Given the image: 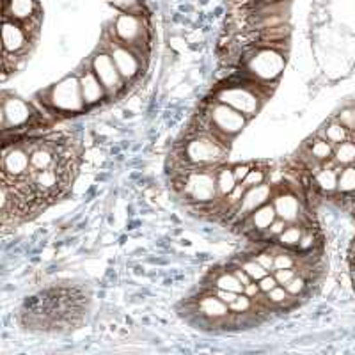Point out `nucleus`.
<instances>
[{"mask_svg":"<svg viewBox=\"0 0 355 355\" xmlns=\"http://www.w3.org/2000/svg\"><path fill=\"white\" fill-rule=\"evenodd\" d=\"M178 180L185 199L194 205L206 206L218 199L217 167L190 166L180 173Z\"/></svg>","mask_w":355,"mask_h":355,"instance_id":"nucleus-1","label":"nucleus"},{"mask_svg":"<svg viewBox=\"0 0 355 355\" xmlns=\"http://www.w3.org/2000/svg\"><path fill=\"white\" fill-rule=\"evenodd\" d=\"M230 142L210 132H196L189 142H185L182 157L196 167H218L226 160Z\"/></svg>","mask_w":355,"mask_h":355,"instance_id":"nucleus-2","label":"nucleus"},{"mask_svg":"<svg viewBox=\"0 0 355 355\" xmlns=\"http://www.w3.org/2000/svg\"><path fill=\"white\" fill-rule=\"evenodd\" d=\"M44 96H46L44 103L57 112L78 114L85 109L78 75H69L61 82L53 84L44 91Z\"/></svg>","mask_w":355,"mask_h":355,"instance_id":"nucleus-3","label":"nucleus"},{"mask_svg":"<svg viewBox=\"0 0 355 355\" xmlns=\"http://www.w3.org/2000/svg\"><path fill=\"white\" fill-rule=\"evenodd\" d=\"M205 116L210 123V128L206 132H214L224 139L234 137L236 133L245 128L247 121H249V117L243 116L242 112L217 100H214V103L208 105Z\"/></svg>","mask_w":355,"mask_h":355,"instance_id":"nucleus-4","label":"nucleus"},{"mask_svg":"<svg viewBox=\"0 0 355 355\" xmlns=\"http://www.w3.org/2000/svg\"><path fill=\"white\" fill-rule=\"evenodd\" d=\"M112 37L125 46L144 52L148 44V25H146L142 15H132V12H121L114 20Z\"/></svg>","mask_w":355,"mask_h":355,"instance_id":"nucleus-5","label":"nucleus"},{"mask_svg":"<svg viewBox=\"0 0 355 355\" xmlns=\"http://www.w3.org/2000/svg\"><path fill=\"white\" fill-rule=\"evenodd\" d=\"M91 68L96 73V77L100 78L101 84L105 85L110 98L117 96L125 89V78L121 77V73L117 69L109 50H100V52L94 53L93 59H91Z\"/></svg>","mask_w":355,"mask_h":355,"instance_id":"nucleus-6","label":"nucleus"},{"mask_svg":"<svg viewBox=\"0 0 355 355\" xmlns=\"http://www.w3.org/2000/svg\"><path fill=\"white\" fill-rule=\"evenodd\" d=\"M107 50L112 55L114 62H116L117 69L121 73V77L125 78V82L135 80V78L141 75L142 71V53L137 52V50L130 49V46H125L123 43L116 41L112 37L107 46Z\"/></svg>","mask_w":355,"mask_h":355,"instance_id":"nucleus-7","label":"nucleus"},{"mask_svg":"<svg viewBox=\"0 0 355 355\" xmlns=\"http://www.w3.org/2000/svg\"><path fill=\"white\" fill-rule=\"evenodd\" d=\"M2 173L4 180H12V182L27 178V173H31V151L20 146L6 148L2 158Z\"/></svg>","mask_w":355,"mask_h":355,"instance_id":"nucleus-8","label":"nucleus"},{"mask_svg":"<svg viewBox=\"0 0 355 355\" xmlns=\"http://www.w3.org/2000/svg\"><path fill=\"white\" fill-rule=\"evenodd\" d=\"M34 114L36 112L27 101L17 96L4 98L2 100V128L4 132H8L9 128H20V126L31 123Z\"/></svg>","mask_w":355,"mask_h":355,"instance_id":"nucleus-9","label":"nucleus"},{"mask_svg":"<svg viewBox=\"0 0 355 355\" xmlns=\"http://www.w3.org/2000/svg\"><path fill=\"white\" fill-rule=\"evenodd\" d=\"M31 40L33 37L28 36L27 28L24 25L4 18V25H2V49H4V53L20 55V53L27 52Z\"/></svg>","mask_w":355,"mask_h":355,"instance_id":"nucleus-10","label":"nucleus"},{"mask_svg":"<svg viewBox=\"0 0 355 355\" xmlns=\"http://www.w3.org/2000/svg\"><path fill=\"white\" fill-rule=\"evenodd\" d=\"M78 80H80L82 98H84L85 109L98 105L105 98H110L105 85L101 84L100 78L96 77V73L93 71V68H85L84 71L78 73Z\"/></svg>","mask_w":355,"mask_h":355,"instance_id":"nucleus-11","label":"nucleus"},{"mask_svg":"<svg viewBox=\"0 0 355 355\" xmlns=\"http://www.w3.org/2000/svg\"><path fill=\"white\" fill-rule=\"evenodd\" d=\"M272 198V187L266 185V183H261V185L250 187V189L245 190L242 201H240L239 208L234 210L236 217L239 218H247L254 210H258L259 206L270 202Z\"/></svg>","mask_w":355,"mask_h":355,"instance_id":"nucleus-12","label":"nucleus"},{"mask_svg":"<svg viewBox=\"0 0 355 355\" xmlns=\"http://www.w3.org/2000/svg\"><path fill=\"white\" fill-rule=\"evenodd\" d=\"M4 18L28 24L40 18V6L36 0H4Z\"/></svg>","mask_w":355,"mask_h":355,"instance_id":"nucleus-13","label":"nucleus"},{"mask_svg":"<svg viewBox=\"0 0 355 355\" xmlns=\"http://www.w3.org/2000/svg\"><path fill=\"white\" fill-rule=\"evenodd\" d=\"M196 313L202 315L210 322H224L227 316L231 315L230 306L226 302H222L215 293L205 295L196 302Z\"/></svg>","mask_w":355,"mask_h":355,"instance_id":"nucleus-14","label":"nucleus"},{"mask_svg":"<svg viewBox=\"0 0 355 355\" xmlns=\"http://www.w3.org/2000/svg\"><path fill=\"white\" fill-rule=\"evenodd\" d=\"M274 206L275 211H277V217L286 220L288 224H293V222L299 220V217L302 214V206H300V199L295 194H290V192H281L274 198Z\"/></svg>","mask_w":355,"mask_h":355,"instance_id":"nucleus-15","label":"nucleus"},{"mask_svg":"<svg viewBox=\"0 0 355 355\" xmlns=\"http://www.w3.org/2000/svg\"><path fill=\"white\" fill-rule=\"evenodd\" d=\"M57 160H61V157L55 153L53 146L40 144L37 148L31 150V173L50 169L55 166Z\"/></svg>","mask_w":355,"mask_h":355,"instance_id":"nucleus-16","label":"nucleus"},{"mask_svg":"<svg viewBox=\"0 0 355 355\" xmlns=\"http://www.w3.org/2000/svg\"><path fill=\"white\" fill-rule=\"evenodd\" d=\"M275 218H277V211H275L274 202H266V205L259 206L258 210L252 211V214L247 218H243V220H247V224L250 226L249 230L256 231V233H263V231H266L270 227V224Z\"/></svg>","mask_w":355,"mask_h":355,"instance_id":"nucleus-17","label":"nucleus"},{"mask_svg":"<svg viewBox=\"0 0 355 355\" xmlns=\"http://www.w3.org/2000/svg\"><path fill=\"white\" fill-rule=\"evenodd\" d=\"M236 185H239V182H236V178H234V174H233V167L218 166L217 167L218 199H224L227 194H231Z\"/></svg>","mask_w":355,"mask_h":355,"instance_id":"nucleus-18","label":"nucleus"},{"mask_svg":"<svg viewBox=\"0 0 355 355\" xmlns=\"http://www.w3.org/2000/svg\"><path fill=\"white\" fill-rule=\"evenodd\" d=\"M302 234H304V230L300 224H291V226H288L286 230L283 231V233L279 234L277 236V243L281 247H284V249H299V243L300 240H302Z\"/></svg>","mask_w":355,"mask_h":355,"instance_id":"nucleus-19","label":"nucleus"},{"mask_svg":"<svg viewBox=\"0 0 355 355\" xmlns=\"http://www.w3.org/2000/svg\"><path fill=\"white\" fill-rule=\"evenodd\" d=\"M338 176L339 174L336 173L334 167H322L315 178L316 187L323 190V192H327V194L329 192H334V190H338Z\"/></svg>","mask_w":355,"mask_h":355,"instance_id":"nucleus-20","label":"nucleus"},{"mask_svg":"<svg viewBox=\"0 0 355 355\" xmlns=\"http://www.w3.org/2000/svg\"><path fill=\"white\" fill-rule=\"evenodd\" d=\"M214 286L217 290H227L234 291V293H243V284L240 283L239 277L233 272H222L218 277L214 281Z\"/></svg>","mask_w":355,"mask_h":355,"instance_id":"nucleus-21","label":"nucleus"},{"mask_svg":"<svg viewBox=\"0 0 355 355\" xmlns=\"http://www.w3.org/2000/svg\"><path fill=\"white\" fill-rule=\"evenodd\" d=\"M309 155L315 158L316 162H327L331 160L332 155H334V150H332V144L327 139H316V141H313V144H311Z\"/></svg>","mask_w":355,"mask_h":355,"instance_id":"nucleus-22","label":"nucleus"},{"mask_svg":"<svg viewBox=\"0 0 355 355\" xmlns=\"http://www.w3.org/2000/svg\"><path fill=\"white\" fill-rule=\"evenodd\" d=\"M334 160L339 166H350L352 162H355V142L345 141L338 144L334 150Z\"/></svg>","mask_w":355,"mask_h":355,"instance_id":"nucleus-23","label":"nucleus"},{"mask_svg":"<svg viewBox=\"0 0 355 355\" xmlns=\"http://www.w3.org/2000/svg\"><path fill=\"white\" fill-rule=\"evenodd\" d=\"M348 137H350V130L345 128L343 125L339 121L332 123V125H329L327 128H325V139H327L331 144H341V142L348 141Z\"/></svg>","mask_w":355,"mask_h":355,"instance_id":"nucleus-24","label":"nucleus"},{"mask_svg":"<svg viewBox=\"0 0 355 355\" xmlns=\"http://www.w3.org/2000/svg\"><path fill=\"white\" fill-rule=\"evenodd\" d=\"M338 190L341 194H350L355 192V167H345L338 176Z\"/></svg>","mask_w":355,"mask_h":355,"instance_id":"nucleus-25","label":"nucleus"},{"mask_svg":"<svg viewBox=\"0 0 355 355\" xmlns=\"http://www.w3.org/2000/svg\"><path fill=\"white\" fill-rule=\"evenodd\" d=\"M291 300V295L288 293V290L284 286H275L274 290H270L268 293H265V302L272 304V306H284Z\"/></svg>","mask_w":355,"mask_h":355,"instance_id":"nucleus-26","label":"nucleus"},{"mask_svg":"<svg viewBox=\"0 0 355 355\" xmlns=\"http://www.w3.org/2000/svg\"><path fill=\"white\" fill-rule=\"evenodd\" d=\"M240 266H242L243 270L247 272V275H249V277L252 279V281H259V279L265 277L266 274H270V272L265 270V268H263V266L259 265V263L256 261L254 258L243 259V261L240 263Z\"/></svg>","mask_w":355,"mask_h":355,"instance_id":"nucleus-27","label":"nucleus"},{"mask_svg":"<svg viewBox=\"0 0 355 355\" xmlns=\"http://www.w3.org/2000/svg\"><path fill=\"white\" fill-rule=\"evenodd\" d=\"M254 304V300L250 299V297H247L245 293H239V297L234 299V302L230 304V311L233 315H247V313L252 309Z\"/></svg>","mask_w":355,"mask_h":355,"instance_id":"nucleus-28","label":"nucleus"},{"mask_svg":"<svg viewBox=\"0 0 355 355\" xmlns=\"http://www.w3.org/2000/svg\"><path fill=\"white\" fill-rule=\"evenodd\" d=\"M109 4L117 8L121 12H132V15H142L141 0H107Z\"/></svg>","mask_w":355,"mask_h":355,"instance_id":"nucleus-29","label":"nucleus"},{"mask_svg":"<svg viewBox=\"0 0 355 355\" xmlns=\"http://www.w3.org/2000/svg\"><path fill=\"white\" fill-rule=\"evenodd\" d=\"M266 180V171L261 169V167H252L250 169V173L247 174V178L242 182V185L245 187V189H250V187H256V185H261V183H265Z\"/></svg>","mask_w":355,"mask_h":355,"instance_id":"nucleus-30","label":"nucleus"},{"mask_svg":"<svg viewBox=\"0 0 355 355\" xmlns=\"http://www.w3.org/2000/svg\"><path fill=\"white\" fill-rule=\"evenodd\" d=\"M284 288H286L288 293H290L291 297H299V295H302L304 291H306V288H307V279L304 277L302 274H300V275L297 274L293 279H291L290 283L284 284Z\"/></svg>","mask_w":355,"mask_h":355,"instance_id":"nucleus-31","label":"nucleus"},{"mask_svg":"<svg viewBox=\"0 0 355 355\" xmlns=\"http://www.w3.org/2000/svg\"><path fill=\"white\" fill-rule=\"evenodd\" d=\"M254 259L265 268V270L274 272V252H272L270 249H265L261 250V252H258V254L254 256Z\"/></svg>","mask_w":355,"mask_h":355,"instance_id":"nucleus-32","label":"nucleus"},{"mask_svg":"<svg viewBox=\"0 0 355 355\" xmlns=\"http://www.w3.org/2000/svg\"><path fill=\"white\" fill-rule=\"evenodd\" d=\"M272 274L275 275L277 283L281 284V286H284V284L290 283L291 279L297 275V266H295V268H279V270H274Z\"/></svg>","mask_w":355,"mask_h":355,"instance_id":"nucleus-33","label":"nucleus"},{"mask_svg":"<svg viewBox=\"0 0 355 355\" xmlns=\"http://www.w3.org/2000/svg\"><path fill=\"white\" fill-rule=\"evenodd\" d=\"M338 121L341 123L345 128H348L350 132H354L355 130V109H345L343 112L339 114Z\"/></svg>","mask_w":355,"mask_h":355,"instance_id":"nucleus-34","label":"nucleus"},{"mask_svg":"<svg viewBox=\"0 0 355 355\" xmlns=\"http://www.w3.org/2000/svg\"><path fill=\"white\" fill-rule=\"evenodd\" d=\"M258 284H259V290H261V293H268V291L274 290L275 286H279L277 279H275V275L272 274V272L270 274H266L263 279H259Z\"/></svg>","mask_w":355,"mask_h":355,"instance_id":"nucleus-35","label":"nucleus"},{"mask_svg":"<svg viewBox=\"0 0 355 355\" xmlns=\"http://www.w3.org/2000/svg\"><path fill=\"white\" fill-rule=\"evenodd\" d=\"M252 164H236V166L233 167V174L234 178H236V182L242 183L243 180L247 178V174L250 173V169H252Z\"/></svg>","mask_w":355,"mask_h":355,"instance_id":"nucleus-36","label":"nucleus"},{"mask_svg":"<svg viewBox=\"0 0 355 355\" xmlns=\"http://www.w3.org/2000/svg\"><path fill=\"white\" fill-rule=\"evenodd\" d=\"M243 293H245L247 297H250V299L254 300V302L259 299V295H263L261 290H259L258 281H252V283L247 284V286L243 288Z\"/></svg>","mask_w":355,"mask_h":355,"instance_id":"nucleus-37","label":"nucleus"},{"mask_svg":"<svg viewBox=\"0 0 355 355\" xmlns=\"http://www.w3.org/2000/svg\"><path fill=\"white\" fill-rule=\"evenodd\" d=\"M215 295H217L222 302H226L227 306H230V304H233L234 299L239 297V293H234V291H227V290H215Z\"/></svg>","mask_w":355,"mask_h":355,"instance_id":"nucleus-38","label":"nucleus"},{"mask_svg":"<svg viewBox=\"0 0 355 355\" xmlns=\"http://www.w3.org/2000/svg\"><path fill=\"white\" fill-rule=\"evenodd\" d=\"M233 274L236 275V277H239V281L243 284V288H245L249 283H252V279H250L249 275H247V272L243 270L242 266H236V268H234V270H233Z\"/></svg>","mask_w":355,"mask_h":355,"instance_id":"nucleus-39","label":"nucleus"},{"mask_svg":"<svg viewBox=\"0 0 355 355\" xmlns=\"http://www.w3.org/2000/svg\"><path fill=\"white\" fill-rule=\"evenodd\" d=\"M354 132H355V130H354Z\"/></svg>","mask_w":355,"mask_h":355,"instance_id":"nucleus-40","label":"nucleus"}]
</instances>
